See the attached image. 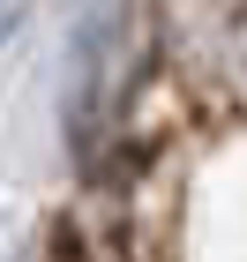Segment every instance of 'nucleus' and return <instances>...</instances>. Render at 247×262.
I'll use <instances>...</instances> for the list:
<instances>
[{
	"mask_svg": "<svg viewBox=\"0 0 247 262\" xmlns=\"http://www.w3.org/2000/svg\"><path fill=\"white\" fill-rule=\"evenodd\" d=\"M15 23H23V15H15V8H0V38H8V30H15Z\"/></svg>",
	"mask_w": 247,
	"mask_h": 262,
	"instance_id": "f257e3e1",
	"label": "nucleus"
}]
</instances>
